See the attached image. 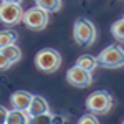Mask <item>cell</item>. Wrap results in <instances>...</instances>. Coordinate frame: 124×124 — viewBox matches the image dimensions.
Listing matches in <instances>:
<instances>
[{"mask_svg": "<svg viewBox=\"0 0 124 124\" xmlns=\"http://www.w3.org/2000/svg\"><path fill=\"white\" fill-rule=\"evenodd\" d=\"M35 65L43 73H53L61 66V55L53 48H45L37 53Z\"/></svg>", "mask_w": 124, "mask_h": 124, "instance_id": "6da1fadb", "label": "cell"}, {"mask_svg": "<svg viewBox=\"0 0 124 124\" xmlns=\"http://www.w3.org/2000/svg\"><path fill=\"white\" fill-rule=\"evenodd\" d=\"M98 65L104 68H121L124 66V50L119 45H109L98 56Z\"/></svg>", "mask_w": 124, "mask_h": 124, "instance_id": "7a4b0ae2", "label": "cell"}, {"mask_svg": "<svg viewBox=\"0 0 124 124\" xmlns=\"http://www.w3.org/2000/svg\"><path fill=\"white\" fill-rule=\"evenodd\" d=\"M113 104H114L113 96L108 91H94L86 99V108L94 114H104L108 111H111Z\"/></svg>", "mask_w": 124, "mask_h": 124, "instance_id": "3957f363", "label": "cell"}, {"mask_svg": "<svg viewBox=\"0 0 124 124\" xmlns=\"http://www.w3.org/2000/svg\"><path fill=\"white\" fill-rule=\"evenodd\" d=\"M73 38L79 45H91L96 40V28L88 18H78L73 27Z\"/></svg>", "mask_w": 124, "mask_h": 124, "instance_id": "277c9868", "label": "cell"}, {"mask_svg": "<svg viewBox=\"0 0 124 124\" xmlns=\"http://www.w3.org/2000/svg\"><path fill=\"white\" fill-rule=\"evenodd\" d=\"M48 13L50 12L37 5L23 13V23L31 30H43L48 25Z\"/></svg>", "mask_w": 124, "mask_h": 124, "instance_id": "5b68a950", "label": "cell"}, {"mask_svg": "<svg viewBox=\"0 0 124 124\" xmlns=\"http://www.w3.org/2000/svg\"><path fill=\"white\" fill-rule=\"evenodd\" d=\"M23 10L20 3H7L2 2L0 5V22L7 25H17L18 22H23Z\"/></svg>", "mask_w": 124, "mask_h": 124, "instance_id": "8992f818", "label": "cell"}, {"mask_svg": "<svg viewBox=\"0 0 124 124\" xmlns=\"http://www.w3.org/2000/svg\"><path fill=\"white\" fill-rule=\"evenodd\" d=\"M66 79L70 85L76 86V88H88V86L93 83V76H91V71H88L85 68L75 65L73 68L68 70Z\"/></svg>", "mask_w": 124, "mask_h": 124, "instance_id": "52a82bcc", "label": "cell"}, {"mask_svg": "<svg viewBox=\"0 0 124 124\" xmlns=\"http://www.w3.org/2000/svg\"><path fill=\"white\" fill-rule=\"evenodd\" d=\"M31 99H33V94H30L28 91H15L10 98L12 106L17 108V109H23V111H28Z\"/></svg>", "mask_w": 124, "mask_h": 124, "instance_id": "ba28073f", "label": "cell"}, {"mask_svg": "<svg viewBox=\"0 0 124 124\" xmlns=\"http://www.w3.org/2000/svg\"><path fill=\"white\" fill-rule=\"evenodd\" d=\"M30 116H38V114H45V113H50V104L48 101L43 98V96L33 94V99H31V104H30L28 111H27Z\"/></svg>", "mask_w": 124, "mask_h": 124, "instance_id": "9c48e42d", "label": "cell"}, {"mask_svg": "<svg viewBox=\"0 0 124 124\" xmlns=\"http://www.w3.org/2000/svg\"><path fill=\"white\" fill-rule=\"evenodd\" d=\"M30 123V114L23 109H10L8 117H7V124H28Z\"/></svg>", "mask_w": 124, "mask_h": 124, "instance_id": "30bf717a", "label": "cell"}, {"mask_svg": "<svg viewBox=\"0 0 124 124\" xmlns=\"http://www.w3.org/2000/svg\"><path fill=\"white\" fill-rule=\"evenodd\" d=\"M0 51H2V53H3L7 58H8L12 65H15L17 61H20V58H22V50H20L15 43H13V45H8V46L0 48Z\"/></svg>", "mask_w": 124, "mask_h": 124, "instance_id": "8fae6325", "label": "cell"}, {"mask_svg": "<svg viewBox=\"0 0 124 124\" xmlns=\"http://www.w3.org/2000/svg\"><path fill=\"white\" fill-rule=\"evenodd\" d=\"M76 65L85 68V70H88V71H93L98 66V60L94 56H91V55H83V56H79L76 60Z\"/></svg>", "mask_w": 124, "mask_h": 124, "instance_id": "7c38bea8", "label": "cell"}, {"mask_svg": "<svg viewBox=\"0 0 124 124\" xmlns=\"http://www.w3.org/2000/svg\"><path fill=\"white\" fill-rule=\"evenodd\" d=\"M35 3L41 7V8H45L46 12H58V10L61 8V0H35Z\"/></svg>", "mask_w": 124, "mask_h": 124, "instance_id": "4fadbf2b", "label": "cell"}, {"mask_svg": "<svg viewBox=\"0 0 124 124\" xmlns=\"http://www.w3.org/2000/svg\"><path fill=\"white\" fill-rule=\"evenodd\" d=\"M17 41V33L15 31H0V48L13 45Z\"/></svg>", "mask_w": 124, "mask_h": 124, "instance_id": "5bb4252c", "label": "cell"}, {"mask_svg": "<svg viewBox=\"0 0 124 124\" xmlns=\"http://www.w3.org/2000/svg\"><path fill=\"white\" fill-rule=\"evenodd\" d=\"M111 31H113V35H114V38L117 40V41H124V17L113 23Z\"/></svg>", "mask_w": 124, "mask_h": 124, "instance_id": "9a60e30c", "label": "cell"}, {"mask_svg": "<svg viewBox=\"0 0 124 124\" xmlns=\"http://www.w3.org/2000/svg\"><path fill=\"white\" fill-rule=\"evenodd\" d=\"M51 123H53V114L45 113V114H38V116H30L28 124H51Z\"/></svg>", "mask_w": 124, "mask_h": 124, "instance_id": "2e32d148", "label": "cell"}, {"mask_svg": "<svg viewBox=\"0 0 124 124\" xmlns=\"http://www.w3.org/2000/svg\"><path fill=\"white\" fill-rule=\"evenodd\" d=\"M78 124H99V121H98V117L94 114H85L79 117Z\"/></svg>", "mask_w": 124, "mask_h": 124, "instance_id": "e0dca14e", "label": "cell"}, {"mask_svg": "<svg viewBox=\"0 0 124 124\" xmlns=\"http://www.w3.org/2000/svg\"><path fill=\"white\" fill-rule=\"evenodd\" d=\"M12 66V63H10V60L2 51H0V70H8V68Z\"/></svg>", "mask_w": 124, "mask_h": 124, "instance_id": "ac0fdd59", "label": "cell"}, {"mask_svg": "<svg viewBox=\"0 0 124 124\" xmlns=\"http://www.w3.org/2000/svg\"><path fill=\"white\" fill-rule=\"evenodd\" d=\"M8 111L7 108L0 106V124H7V117H8Z\"/></svg>", "mask_w": 124, "mask_h": 124, "instance_id": "d6986e66", "label": "cell"}, {"mask_svg": "<svg viewBox=\"0 0 124 124\" xmlns=\"http://www.w3.org/2000/svg\"><path fill=\"white\" fill-rule=\"evenodd\" d=\"M51 124H65V117H63V116H55L53 114V123Z\"/></svg>", "mask_w": 124, "mask_h": 124, "instance_id": "ffe728a7", "label": "cell"}, {"mask_svg": "<svg viewBox=\"0 0 124 124\" xmlns=\"http://www.w3.org/2000/svg\"><path fill=\"white\" fill-rule=\"evenodd\" d=\"M2 2H7V3H20L22 0H2Z\"/></svg>", "mask_w": 124, "mask_h": 124, "instance_id": "44dd1931", "label": "cell"}, {"mask_svg": "<svg viewBox=\"0 0 124 124\" xmlns=\"http://www.w3.org/2000/svg\"><path fill=\"white\" fill-rule=\"evenodd\" d=\"M123 124H124V121H123Z\"/></svg>", "mask_w": 124, "mask_h": 124, "instance_id": "7402d4cb", "label": "cell"}]
</instances>
